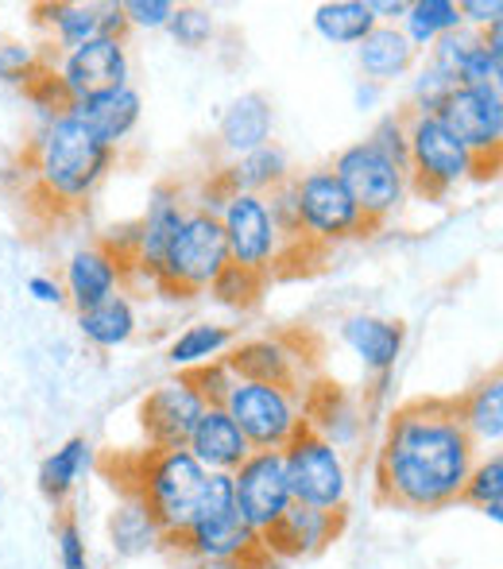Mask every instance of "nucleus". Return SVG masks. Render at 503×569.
Returning a JSON list of instances; mask_svg holds the SVG:
<instances>
[{
	"label": "nucleus",
	"instance_id": "c756f323",
	"mask_svg": "<svg viewBox=\"0 0 503 569\" xmlns=\"http://www.w3.org/2000/svg\"><path fill=\"white\" fill-rule=\"evenodd\" d=\"M229 345H233V330H225V326H213V322H198V326H190V330H182L179 338H174L167 360H171L174 368H187V372H194V368H202V365H213V360H218Z\"/></svg>",
	"mask_w": 503,
	"mask_h": 569
},
{
	"label": "nucleus",
	"instance_id": "5701e85b",
	"mask_svg": "<svg viewBox=\"0 0 503 569\" xmlns=\"http://www.w3.org/2000/svg\"><path fill=\"white\" fill-rule=\"evenodd\" d=\"M356 62L372 82H391V78H403L414 62V47L406 43V36L391 23H376L369 36L356 43Z\"/></svg>",
	"mask_w": 503,
	"mask_h": 569
},
{
	"label": "nucleus",
	"instance_id": "4468645a",
	"mask_svg": "<svg viewBox=\"0 0 503 569\" xmlns=\"http://www.w3.org/2000/svg\"><path fill=\"white\" fill-rule=\"evenodd\" d=\"M205 399L194 391V383L187 376L179 380H167L143 399L140 415H143V435H148L151 453H163V450H187L190 435H194L198 419L205 411Z\"/></svg>",
	"mask_w": 503,
	"mask_h": 569
},
{
	"label": "nucleus",
	"instance_id": "f3484780",
	"mask_svg": "<svg viewBox=\"0 0 503 569\" xmlns=\"http://www.w3.org/2000/svg\"><path fill=\"white\" fill-rule=\"evenodd\" d=\"M333 531H338V516L291 503V508L283 511V519L260 539V550H268L279 562H283V558H306V555H318V550L333 539Z\"/></svg>",
	"mask_w": 503,
	"mask_h": 569
},
{
	"label": "nucleus",
	"instance_id": "72a5a7b5",
	"mask_svg": "<svg viewBox=\"0 0 503 569\" xmlns=\"http://www.w3.org/2000/svg\"><path fill=\"white\" fill-rule=\"evenodd\" d=\"M461 496L481 503V508L489 511L492 523H500L503 519V457L492 453V457H484V461H476Z\"/></svg>",
	"mask_w": 503,
	"mask_h": 569
},
{
	"label": "nucleus",
	"instance_id": "6ab92c4d",
	"mask_svg": "<svg viewBox=\"0 0 503 569\" xmlns=\"http://www.w3.org/2000/svg\"><path fill=\"white\" fill-rule=\"evenodd\" d=\"M117 283H121V256L109 252V248H82L67 260V299L82 310L101 307L105 299L117 295Z\"/></svg>",
	"mask_w": 503,
	"mask_h": 569
},
{
	"label": "nucleus",
	"instance_id": "473e14b6",
	"mask_svg": "<svg viewBox=\"0 0 503 569\" xmlns=\"http://www.w3.org/2000/svg\"><path fill=\"white\" fill-rule=\"evenodd\" d=\"M85 457H90V442H85V438H70L62 450H54L43 461V469H39V488H43L51 500H62V496L78 485V477H82Z\"/></svg>",
	"mask_w": 503,
	"mask_h": 569
},
{
	"label": "nucleus",
	"instance_id": "f704fd0d",
	"mask_svg": "<svg viewBox=\"0 0 503 569\" xmlns=\"http://www.w3.org/2000/svg\"><path fill=\"white\" fill-rule=\"evenodd\" d=\"M167 31L174 36V43L179 47H205L210 43V36H213V16L205 12V8H194V4H187V8H174V16H171V23H167Z\"/></svg>",
	"mask_w": 503,
	"mask_h": 569
},
{
	"label": "nucleus",
	"instance_id": "ddd939ff",
	"mask_svg": "<svg viewBox=\"0 0 503 569\" xmlns=\"http://www.w3.org/2000/svg\"><path fill=\"white\" fill-rule=\"evenodd\" d=\"M221 232H225L229 244V263L249 271H268L271 263L279 260V248H283V237H279L275 221H271V210L263 198L255 194H229L225 206L218 213Z\"/></svg>",
	"mask_w": 503,
	"mask_h": 569
},
{
	"label": "nucleus",
	"instance_id": "c9c22d12",
	"mask_svg": "<svg viewBox=\"0 0 503 569\" xmlns=\"http://www.w3.org/2000/svg\"><path fill=\"white\" fill-rule=\"evenodd\" d=\"M450 90H457V86H453L450 78L442 74V70H434L426 62V67L419 70V78H414V86H411L414 113H419V117H434L437 109H442V101L450 98Z\"/></svg>",
	"mask_w": 503,
	"mask_h": 569
},
{
	"label": "nucleus",
	"instance_id": "cd10ccee",
	"mask_svg": "<svg viewBox=\"0 0 503 569\" xmlns=\"http://www.w3.org/2000/svg\"><path fill=\"white\" fill-rule=\"evenodd\" d=\"M399 23H403L399 31L411 47H434L442 36L465 28L457 0H414V4H406V16Z\"/></svg>",
	"mask_w": 503,
	"mask_h": 569
},
{
	"label": "nucleus",
	"instance_id": "49530a36",
	"mask_svg": "<svg viewBox=\"0 0 503 569\" xmlns=\"http://www.w3.org/2000/svg\"><path fill=\"white\" fill-rule=\"evenodd\" d=\"M194 569H252L249 558H213V562H194Z\"/></svg>",
	"mask_w": 503,
	"mask_h": 569
},
{
	"label": "nucleus",
	"instance_id": "ea45409f",
	"mask_svg": "<svg viewBox=\"0 0 503 569\" xmlns=\"http://www.w3.org/2000/svg\"><path fill=\"white\" fill-rule=\"evenodd\" d=\"M121 8H124L128 23H135V28H148V31L167 28V23H171V16H174L171 0H128V4H121Z\"/></svg>",
	"mask_w": 503,
	"mask_h": 569
},
{
	"label": "nucleus",
	"instance_id": "2eb2a0df",
	"mask_svg": "<svg viewBox=\"0 0 503 569\" xmlns=\"http://www.w3.org/2000/svg\"><path fill=\"white\" fill-rule=\"evenodd\" d=\"M54 78H59L67 101H85V98H98V93L121 90V86H128L124 39L98 36L78 47V51H67V59H62Z\"/></svg>",
	"mask_w": 503,
	"mask_h": 569
},
{
	"label": "nucleus",
	"instance_id": "393cba45",
	"mask_svg": "<svg viewBox=\"0 0 503 569\" xmlns=\"http://www.w3.org/2000/svg\"><path fill=\"white\" fill-rule=\"evenodd\" d=\"M225 365L237 380H260V383H275V388H291V380H294L291 352H286L279 341L241 345Z\"/></svg>",
	"mask_w": 503,
	"mask_h": 569
},
{
	"label": "nucleus",
	"instance_id": "4be33fe9",
	"mask_svg": "<svg viewBox=\"0 0 503 569\" xmlns=\"http://www.w3.org/2000/svg\"><path fill=\"white\" fill-rule=\"evenodd\" d=\"M271 124H275L271 101L263 93H244L221 117V148L233 156H249V151L271 143Z\"/></svg>",
	"mask_w": 503,
	"mask_h": 569
},
{
	"label": "nucleus",
	"instance_id": "9b49d317",
	"mask_svg": "<svg viewBox=\"0 0 503 569\" xmlns=\"http://www.w3.org/2000/svg\"><path fill=\"white\" fill-rule=\"evenodd\" d=\"M294 202H299L302 232L314 240H325V244L361 237L364 229H372L330 167H318V171H306L302 179H294Z\"/></svg>",
	"mask_w": 503,
	"mask_h": 569
},
{
	"label": "nucleus",
	"instance_id": "a878e982",
	"mask_svg": "<svg viewBox=\"0 0 503 569\" xmlns=\"http://www.w3.org/2000/svg\"><path fill=\"white\" fill-rule=\"evenodd\" d=\"M457 419L465 427V435L476 442L500 446L503 438V380L492 376L484 380L473 396H465V403H457Z\"/></svg>",
	"mask_w": 503,
	"mask_h": 569
},
{
	"label": "nucleus",
	"instance_id": "c85d7f7f",
	"mask_svg": "<svg viewBox=\"0 0 503 569\" xmlns=\"http://www.w3.org/2000/svg\"><path fill=\"white\" fill-rule=\"evenodd\" d=\"M78 330H82L85 341L101 345V349H117V345H124L135 333V310L124 295H113L101 307L82 310L78 315Z\"/></svg>",
	"mask_w": 503,
	"mask_h": 569
},
{
	"label": "nucleus",
	"instance_id": "58836bf2",
	"mask_svg": "<svg viewBox=\"0 0 503 569\" xmlns=\"http://www.w3.org/2000/svg\"><path fill=\"white\" fill-rule=\"evenodd\" d=\"M187 380L194 383V391L205 399V403L221 407V399L229 396V388H233L237 376L229 372L225 360H213V365H202V368H194V372H187Z\"/></svg>",
	"mask_w": 503,
	"mask_h": 569
},
{
	"label": "nucleus",
	"instance_id": "e433bc0d",
	"mask_svg": "<svg viewBox=\"0 0 503 569\" xmlns=\"http://www.w3.org/2000/svg\"><path fill=\"white\" fill-rule=\"evenodd\" d=\"M263 287V276L260 271H249V268H237V263H229L225 271L218 276V283L210 287L213 295H218L221 302H252L255 299V291Z\"/></svg>",
	"mask_w": 503,
	"mask_h": 569
},
{
	"label": "nucleus",
	"instance_id": "bb28decb",
	"mask_svg": "<svg viewBox=\"0 0 503 569\" xmlns=\"http://www.w3.org/2000/svg\"><path fill=\"white\" fill-rule=\"evenodd\" d=\"M314 28L325 43L356 47L376 28V16H372L369 0H333V4H322L314 12Z\"/></svg>",
	"mask_w": 503,
	"mask_h": 569
},
{
	"label": "nucleus",
	"instance_id": "f8f14e48",
	"mask_svg": "<svg viewBox=\"0 0 503 569\" xmlns=\"http://www.w3.org/2000/svg\"><path fill=\"white\" fill-rule=\"evenodd\" d=\"M445 124V132L457 143H465L476 159H496L503 143V98L500 86H457L442 109L434 113Z\"/></svg>",
	"mask_w": 503,
	"mask_h": 569
},
{
	"label": "nucleus",
	"instance_id": "0eeeda50",
	"mask_svg": "<svg viewBox=\"0 0 503 569\" xmlns=\"http://www.w3.org/2000/svg\"><path fill=\"white\" fill-rule=\"evenodd\" d=\"M406 159H411V171L406 174H414L422 194L434 198L481 171V159L465 143L453 140L442 120L419 113L406 117Z\"/></svg>",
	"mask_w": 503,
	"mask_h": 569
},
{
	"label": "nucleus",
	"instance_id": "7ed1b4c3",
	"mask_svg": "<svg viewBox=\"0 0 503 569\" xmlns=\"http://www.w3.org/2000/svg\"><path fill=\"white\" fill-rule=\"evenodd\" d=\"M140 480L143 485L135 496L148 503V511L163 527V535L167 539H182L205 500L210 472L187 450H163V453H148Z\"/></svg>",
	"mask_w": 503,
	"mask_h": 569
},
{
	"label": "nucleus",
	"instance_id": "f257e3e1",
	"mask_svg": "<svg viewBox=\"0 0 503 569\" xmlns=\"http://www.w3.org/2000/svg\"><path fill=\"white\" fill-rule=\"evenodd\" d=\"M473 438L457 403H411L391 419L380 450V496L399 508L434 511L461 500L473 472Z\"/></svg>",
	"mask_w": 503,
	"mask_h": 569
},
{
	"label": "nucleus",
	"instance_id": "dca6fc26",
	"mask_svg": "<svg viewBox=\"0 0 503 569\" xmlns=\"http://www.w3.org/2000/svg\"><path fill=\"white\" fill-rule=\"evenodd\" d=\"M187 453L194 457L205 472H225V477H233L244 465V457L252 453V446L244 442V435L225 415V407H205L194 435H190V442H187Z\"/></svg>",
	"mask_w": 503,
	"mask_h": 569
},
{
	"label": "nucleus",
	"instance_id": "37998d69",
	"mask_svg": "<svg viewBox=\"0 0 503 569\" xmlns=\"http://www.w3.org/2000/svg\"><path fill=\"white\" fill-rule=\"evenodd\" d=\"M0 78H4V82H28L31 78V54L16 43H4L0 47Z\"/></svg>",
	"mask_w": 503,
	"mask_h": 569
},
{
	"label": "nucleus",
	"instance_id": "a19ab883",
	"mask_svg": "<svg viewBox=\"0 0 503 569\" xmlns=\"http://www.w3.org/2000/svg\"><path fill=\"white\" fill-rule=\"evenodd\" d=\"M461 23H476V31L492 28V23H503V4L500 0H461Z\"/></svg>",
	"mask_w": 503,
	"mask_h": 569
},
{
	"label": "nucleus",
	"instance_id": "9d476101",
	"mask_svg": "<svg viewBox=\"0 0 503 569\" xmlns=\"http://www.w3.org/2000/svg\"><path fill=\"white\" fill-rule=\"evenodd\" d=\"M233 503L255 539H263L283 519V511L294 503L283 450H252L244 457V465L233 472Z\"/></svg>",
	"mask_w": 503,
	"mask_h": 569
},
{
	"label": "nucleus",
	"instance_id": "1a4fd4ad",
	"mask_svg": "<svg viewBox=\"0 0 503 569\" xmlns=\"http://www.w3.org/2000/svg\"><path fill=\"white\" fill-rule=\"evenodd\" d=\"M330 171L338 174V182L345 187V194L353 198V206L369 226H380L383 218H391L406 194V174L369 140L341 151Z\"/></svg>",
	"mask_w": 503,
	"mask_h": 569
},
{
	"label": "nucleus",
	"instance_id": "c03bdc74",
	"mask_svg": "<svg viewBox=\"0 0 503 569\" xmlns=\"http://www.w3.org/2000/svg\"><path fill=\"white\" fill-rule=\"evenodd\" d=\"M28 291L36 295L39 302H47V307H59V302L67 299V295H62V287L54 283V279H47V276H36V279H31Z\"/></svg>",
	"mask_w": 503,
	"mask_h": 569
},
{
	"label": "nucleus",
	"instance_id": "2f4dec72",
	"mask_svg": "<svg viewBox=\"0 0 503 569\" xmlns=\"http://www.w3.org/2000/svg\"><path fill=\"white\" fill-rule=\"evenodd\" d=\"M43 12L62 51H78V47L90 43V39L105 36V31H101L98 4H47Z\"/></svg>",
	"mask_w": 503,
	"mask_h": 569
},
{
	"label": "nucleus",
	"instance_id": "aec40b11",
	"mask_svg": "<svg viewBox=\"0 0 503 569\" xmlns=\"http://www.w3.org/2000/svg\"><path fill=\"white\" fill-rule=\"evenodd\" d=\"M291 163H286V151L275 148V143H263V148L249 151V156H237L225 171L218 174V182L229 190V194H271L275 187H283L291 179Z\"/></svg>",
	"mask_w": 503,
	"mask_h": 569
},
{
	"label": "nucleus",
	"instance_id": "20e7f679",
	"mask_svg": "<svg viewBox=\"0 0 503 569\" xmlns=\"http://www.w3.org/2000/svg\"><path fill=\"white\" fill-rule=\"evenodd\" d=\"M229 268V244L221 221L205 210H187L163 263H159V283L179 295H194L218 283V276Z\"/></svg>",
	"mask_w": 503,
	"mask_h": 569
},
{
	"label": "nucleus",
	"instance_id": "423d86ee",
	"mask_svg": "<svg viewBox=\"0 0 503 569\" xmlns=\"http://www.w3.org/2000/svg\"><path fill=\"white\" fill-rule=\"evenodd\" d=\"M221 407H225V415L237 422V430H241L252 450H283L306 427L294 396L286 388H275V383L233 380Z\"/></svg>",
	"mask_w": 503,
	"mask_h": 569
},
{
	"label": "nucleus",
	"instance_id": "39448f33",
	"mask_svg": "<svg viewBox=\"0 0 503 569\" xmlns=\"http://www.w3.org/2000/svg\"><path fill=\"white\" fill-rule=\"evenodd\" d=\"M283 465H286V485H291L294 503L314 511H330V516H338L345 508V496H349L345 461H341L338 446L318 435L314 427H302L283 446Z\"/></svg>",
	"mask_w": 503,
	"mask_h": 569
},
{
	"label": "nucleus",
	"instance_id": "412c9836",
	"mask_svg": "<svg viewBox=\"0 0 503 569\" xmlns=\"http://www.w3.org/2000/svg\"><path fill=\"white\" fill-rule=\"evenodd\" d=\"M182 218H187V206L174 190H159L148 206V218H143L140 232H135V263L151 276H159V263H163L167 248H171L174 232H179Z\"/></svg>",
	"mask_w": 503,
	"mask_h": 569
},
{
	"label": "nucleus",
	"instance_id": "f03ea898",
	"mask_svg": "<svg viewBox=\"0 0 503 569\" xmlns=\"http://www.w3.org/2000/svg\"><path fill=\"white\" fill-rule=\"evenodd\" d=\"M109 167H113V148H105L90 128H82L70 113L47 120L36 143V179L47 198L62 206L85 202Z\"/></svg>",
	"mask_w": 503,
	"mask_h": 569
},
{
	"label": "nucleus",
	"instance_id": "a211bd4d",
	"mask_svg": "<svg viewBox=\"0 0 503 569\" xmlns=\"http://www.w3.org/2000/svg\"><path fill=\"white\" fill-rule=\"evenodd\" d=\"M67 113L82 128H90L105 148H117V143L128 140L132 128L140 124V93H135L132 86H121V90L98 93V98L70 101Z\"/></svg>",
	"mask_w": 503,
	"mask_h": 569
},
{
	"label": "nucleus",
	"instance_id": "b1692460",
	"mask_svg": "<svg viewBox=\"0 0 503 569\" xmlns=\"http://www.w3.org/2000/svg\"><path fill=\"white\" fill-rule=\"evenodd\" d=\"M345 341L372 372H388L395 368L399 352H403V326L399 322H383V318H369V315H356L345 322Z\"/></svg>",
	"mask_w": 503,
	"mask_h": 569
},
{
	"label": "nucleus",
	"instance_id": "4c0bfd02",
	"mask_svg": "<svg viewBox=\"0 0 503 569\" xmlns=\"http://www.w3.org/2000/svg\"><path fill=\"white\" fill-rule=\"evenodd\" d=\"M369 143L376 151H383V156H388L403 174L411 171V159H406V120L403 117H383L376 124V132L369 136Z\"/></svg>",
	"mask_w": 503,
	"mask_h": 569
},
{
	"label": "nucleus",
	"instance_id": "7c9ffc66",
	"mask_svg": "<svg viewBox=\"0 0 503 569\" xmlns=\"http://www.w3.org/2000/svg\"><path fill=\"white\" fill-rule=\"evenodd\" d=\"M155 539H167L163 527L155 523V516L148 511V503H143L140 496H132V500H128L124 508L113 516V542H117V550L128 555V558L148 555V550L155 547Z\"/></svg>",
	"mask_w": 503,
	"mask_h": 569
},
{
	"label": "nucleus",
	"instance_id": "79ce46f5",
	"mask_svg": "<svg viewBox=\"0 0 503 569\" xmlns=\"http://www.w3.org/2000/svg\"><path fill=\"white\" fill-rule=\"evenodd\" d=\"M59 555H62V569H90V562H85L82 531H78L74 523L59 527Z\"/></svg>",
	"mask_w": 503,
	"mask_h": 569
},
{
	"label": "nucleus",
	"instance_id": "6e6552de",
	"mask_svg": "<svg viewBox=\"0 0 503 569\" xmlns=\"http://www.w3.org/2000/svg\"><path fill=\"white\" fill-rule=\"evenodd\" d=\"M182 547L198 558V562H213V558H252L260 550V539L249 531L233 503V477L225 472H210V488L198 508L190 531L182 535Z\"/></svg>",
	"mask_w": 503,
	"mask_h": 569
},
{
	"label": "nucleus",
	"instance_id": "a18cd8bd",
	"mask_svg": "<svg viewBox=\"0 0 503 569\" xmlns=\"http://www.w3.org/2000/svg\"><path fill=\"white\" fill-rule=\"evenodd\" d=\"M372 16H376V23H391V28H399V20L406 16V4L403 0H369Z\"/></svg>",
	"mask_w": 503,
	"mask_h": 569
},
{
	"label": "nucleus",
	"instance_id": "de8ad7c7",
	"mask_svg": "<svg viewBox=\"0 0 503 569\" xmlns=\"http://www.w3.org/2000/svg\"><path fill=\"white\" fill-rule=\"evenodd\" d=\"M249 566L252 569H286L283 562H279V558H271L268 550H255V555L249 558Z\"/></svg>",
	"mask_w": 503,
	"mask_h": 569
}]
</instances>
